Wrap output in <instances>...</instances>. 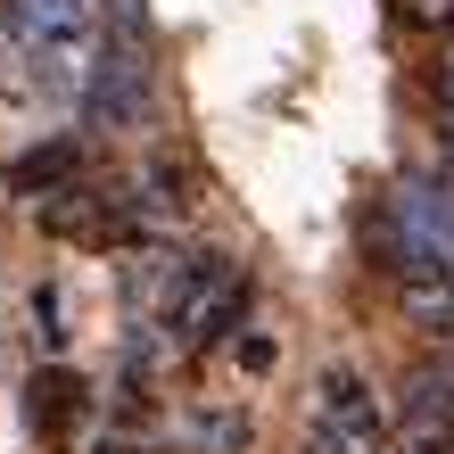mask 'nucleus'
I'll list each match as a JSON object with an SVG mask.
<instances>
[{
  "label": "nucleus",
  "mask_w": 454,
  "mask_h": 454,
  "mask_svg": "<svg viewBox=\"0 0 454 454\" xmlns=\"http://www.w3.org/2000/svg\"><path fill=\"white\" fill-rule=\"evenodd\" d=\"M239 314H248V264L223 248H191L141 273V331H157L166 347H215Z\"/></svg>",
  "instance_id": "nucleus-1"
},
{
  "label": "nucleus",
  "mask_w": 454,
  "mask_h": 454,
  "mask_svg": "<svg viewBox=\"0 0 454 454\" xmlns=\"http://www.w3.org/2000/svg\"><path fill=\"white\" fill-rule=\"evenodd\" d=\"M34 223L50 239H67V248H132L141 239V223H132V191L124 182H99V174H74L59 182V191H42L34 199Z\"/></svg>",
  "instance_id": "nucleus-2"
},
{
  "label": "nucleus",
  "mask_w": 454,
  "mask_h": 454,
  "mask_svg": "<svg viewBox=\"0 0 454 454\" xmlns=\"http://www.w3.org/2000/svg\"><path fill=\"white\" fill-rule=\"evenodd\" d=\"M91 124H108V132H149L157 124V67H149V50L141 34H108V50H99V67H91V83L83 99H74Z\"/></svg>",
  "instance_id": "nucleus-3"
},
{
  "label": "nucleus",
  "mask_w": 454,
  "mask_h": 454,
  "mask_svg": "<svg viewBox=\"0 0 454 454\" xmlns=\"http://www.w3.org/2000/svg\"><path fill=\"white\" fill-rule=\"evenodd\" d=\"M306 454H388V413H380L364 372H347V364L323 372L314 421H306Z\"/></svg>",
  "instance_id": "nucleus-4"
},
{
  "label": "nucleus",
  "mask_w": 454,
  "mask_h": 454,
  "mask_svg": "<svg viewBox=\"0 0 454 454\" xmlns=\"http://www.w3.org/2000/svg\"><path fill=\"white\" fill-rule=\"evenodd\" d=\"M124 191H132V223H141V239H174L182 223H191V207H199L191 199L199 182H191V166H182L174 149H149L141 174H132Z\"/></svg>",
  "instance_id": "nucleus-5"
},
{
  "label": "nucleus",
  "mask_w": 454,
  "mask_h": 454,
  "mask_svg": "<svg viewBox=\"0 0 454 454\" xmlns=\"http://www.w3.org/2000/svg\"><path fill=\"white\" fill-rule=\"evenodd\" d=\"M74 174H83V149H74V141H50V149H25L17 166H9V191L34 207L42 191H59V182H74Z\"/></svg>",
  "instance_id": "nucleus-6"
},
{
  "label": "nucleus",
  "mask_w": 454,
  "mask_h": 454,
  "mask_svg": "<svg viewBox=\"0 0 454 454\" xmlns=\"http://www.w3.org/2000/svg\"><path fill=\"white\" fill-rule=\"evenodd\" d=\"M396 298L430 339H454V273H396Z\"/></svg>",
  "instance_id": "nucleus-7"
},
{
  "label": "nucleus",
  "mask_w": 454,
  "mask_h": 454,
  "mask_svg": "<svg viewBox=\"0 0 454 454\" xmlns=\"http://www.w3.org/2000/svg\"><path fill=\"white\" fill-rule=\"evenodd\" d=\"M182 438H191L199 454H248L256 421L239 413V405H191V421H182Z\"/></svg>",
  "instance_id": "nucleus-8"
},
{
  "label": "nucleus",
  "mask_w": 454,
  "mask_h": 454,
  "mask_svg": "<svg viewBox=\"0 0 454 454\" xmlns=\"http://www.w3.org/2000/svg\"><path fill=\"white\" fill-rule=\"evenodd\" d=\"M67 413H74V372H42V380H34V421L59 430Z\"/></svg>",
  "instance_id": "nucleus-9"
},
{
  "label": "nucleus",
  "mask_w": 454,
  "mask_h": 454,
  "mask_svg": "<svg viewBox=\"0 0 454 454\" xmlns=\"http://www.w3.org/2000/svg\"><path fill=\"white\" fill-rule=\"evenodd\" d=\"M413 25H454V0H405Z\"/></svg>",
  "instance_id": "nucleus-10"
},
{
  "label": "nucleus",
  "mask_w": 454,
  "mask_h": 454,
  "mask_svg": "<svg viewBox=\"0 0 454 454\" xmlns=\"http://www.w3.org/2000/svg\"><path fill=\"white\" fill-rule=\"evenodd\" d=\"M438 91H446V108H454V42H446V59H438Z\"/></svg>",
  "instance_id": "nucleus-11"
}]
</instances>
